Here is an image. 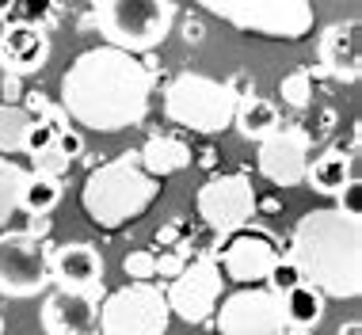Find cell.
Wrapping results in <instances>:
<instances>
[{
  "mask_svg": "<svg viewBox=\"0 0 362 335\" xmlns=\"http://www.w3.org/2000/svg\"><path fill=\"white\" fill-rule=\"evenodd\" d=\"M256 191H252L248 175H214L199 187V194H194V210H199V218L210 225L218 236H233L240 233L244 225L256 218Z\"/></svg>",
  "mask_w": 362,
  "mask_h": 335,
  "instance_id": "30bf717a",
  "label": "cell"
},
{
  "mask_svg": "<svg viewBox=\"0 0 362 335\" xmlns=\"http://www.w3.org/2000/svg\"><path fill=\"white\" fill-rule=\"evenodd\" d=\"M233 126L240 130L244 141H267L275 130H282V114L279 107L271 100H263V95L248 92L237 100V111H233Z\"/></svg>",
  "mask_w": 362,
  "mask_h": 335,
  "instance_id": "ffe728a7",
  "label": "cell"
},
{
  "mask_svg": "<svg viewBox=\"0 0 362 335\" xmlns=\"http://www.w3.org/2000/svg\"><path fill=\"white\" fill-rule=\"evenodd\" d=\"M279 95H282V103L293 107V111L313 107V69H293L290 76H282V81H279Z\"/></svg>",
  "mask_w": 362,
  "mask_h": 335,
  "instance_id": "484cf974",
  "label": "cell"
},
{
  "mask_svg": "<svg viewBox=\"0 0 362 335\" xmlns=\"http://www.w3.org/2000/svg\"><path fill=\"white\" fill-rule=\"evenodd\" d=\"M57 141V134L50 130V126H42V122H31V130H27V145H23V153H42V149H50V145Z\"/></svg>",
  "mask_w": 362,
  "mask_h": 335,
  "instance_id": "4dcf8cb0",
  "label": "cell"
},
{
  "mask_svg": "<svg viewBox=\"0 0 362 335\" xmlns=\"http://www.w3.org/2000/svg\"><path fill=\"white\" fill-rule=\"evenodd\" d=\"M290 263L301 282L317 286L325 298L355 301L362 293V218L339 210H309L293 225Z\"/></svg>",
  "mask_w": 362,
  "mask_h": 335,
  "instance_id": "7a4b0ae2",
  "label": "cell"
},
{
  "mask_svg": "<svg viewBox=\"0 0 362 335\" xmlns=\"http://www.w3.org/2000/svg\"><path fill=\"white\" fill-rule=\"evenodd\" d=\"M202 35L206 31H202L199 19H187V23H183V38H187V42H202Z\"/></svg>",
  "mask_w": 362,
  "mask_h": 335,
  "instance_id": "d590c367",
  "label": "cell"
},
{
  "mask_svg": "<svg viewBox=\"0 0 362 335\" xmlns=\"http://www.w3.org/2000/svg\"><path fill=\"white\" fill-rule=\"evenodd\" d=\"M31 122H35V118L27 114L19 103H0V156L23 153Z\"/></svg>",
  "mask_w": 362,
  "mask_h": 335,
  "instance_id": "603a6c76",
  "label": "cell"
},
{
  "mask_svg": "<svg viewBox=\"0 0 362 335\" xmlns=\"http://www.w3.org/2000/svg\"><path fill=\"white\" fill-rule=\"evenodd\" d=\"M244 35L298 42L313 31V0H194Z\"/></svg>",
  "mask_w": 362,
  "mask_h": 335,
  "instance_id": "8992f818",
  "label": "cell"
},
{
  "mask_svg": "<svg viewBox=\"0 0 362 335\" xmlns=\"http://www.w3.org/2000/svg\"><path fill=\"white\" fill-rule=\"evenodd\" d=\"M336 199H339V206H336L339 213H347V218H362V183H358V180L347 183L344 191L336 194Z\"/></svg>",
  "mask_w": 362,
  "mask_h": 335,
  "instance_id": "f546056e",
  "label": "cell"
},
{
  "mask_svg": "<svg viewBox=\"0 0 362 335\" xmlns=\"http://www.w3.org/2000/svg\"><path fill=\"white\" fill-rule=\"evenodd\" d=\"M50 286V244L19 233H0V293L35 298Z\"/></svg>",
  "mask_w": 362,
  "mask_h": 335,
  "instance_id": "ba28073f",
  "label": "cell"
},
{
  "mask_svg": "<svg viewBox=\"0 0 362 335\" xmlns=\"http://www.w3.org/2000/svg\"><path fill=\"white\" fill-rule=\"evenodd\" d=\"M62 202V180H50V175H27L23 194H19V210H27L31 218H46L54 206Z\"/></svg>",
  "mask_w": 362,
  "mask_h": 335,
  "instance_id": "7402d4cb",
  "label": "cell"
},
{
  "mask_svg": "<svg viewBox=\"0 0 362 335\" xmlns=\"http://www.w3.org/2000/svg\"><path fill=\"white\" fill-rule=\"evenodd\" d=\"M0 335H4V317H0Z\"/></svg>",
  "mask_w": 362,
  "mask_h": 335,
  "instance_id": "b9f144b4",
  "label": "cell"
},
{
  "mask_svg": "<svg viewBox=\"0 0 362 335\" xmlns=\"http://www.w3.org/2000/svg\"><path fill=\"white\" fill-rule=\"evenodd\" d=\"M320 73L336 76L344 84H355L362 73V23L358 19H336L317 38Z\"/></svg>",
  "mask_w": 362,
  "mask_h": 335,
  "instance_id": "9a60e30c",
  "label": "cell"
},
{
  "mask_svg": "<svg viewBox=\"0 0 362 335\" xmlns=\"http://www.w3.org/2000/svg\"><path fill=\"white\" fill-rule=\"evenodd\" d=\"M103 274H107V267H103V255L95 244L69 240V244L50 248V282H57V290L88 293V298L100 301L107 293Z\"/></svg>",
  "mask_w": 362,
  "mask_h": 335,
  "instance_id": "4fadbf2b",
  "label": "cell"
},
{
  "mask_svg": "<svg viewBox=\"0 0 362 335\" xmlns=\"http://www.w3.org/2000/svg\"><path fill=\"white\" fill-rule=\"evenodd\" d=\"M237 100L240 95L229 81H214L206 73H180L164 88V114L191 134H221L233 126Z\"/></svg>",
  "mask_w": 362,
  "mask_h": 335,
  "instance_id": "277c9868",
  "label": "cell"
},
{
  "mask_svg": "<svg viewBox=\"0 0 362 335\" xmlns=\"http://www.w3.org/2000/svg\"><path fill=\"white\" fill-rule=\"evenodd\" d=\"M160 199V180H153L138 160V149H126L95 164L81 187V206L100 229H122L141 218Z\"/></svg>",
  "mask_w": 362,
  "mask_h": 335,
  "instance_id": "3957f363",
  "label": "cell"
},
{
  "mask_svg": "<svg viewBox=\"0 0 362 335\" xmlns=\"http://www.w3.org/2000/svg\"><path fill=\"white\" fill-rule=\"evenodd\" d=\"M282 335H313V331H301V328H286Z\"/></svg>",
  "mask_w": 362,
  "mask_h": 335,
  "instance_id": "60d3db41",
  "label": "cell"
},
{
  "mask_svg": "<svg viewBox=\"0 0 362 335\" xmlns=\"http://www.w3.org/2000/svg\"><path fill=\"white\" fill-rule=\"evenodd\" d=\"M355 180H358L355 153H344L339 145L325 149L317 160H309V168H305V183L317 194H325V199H336V194L344 191L347 183H355Z\"/></svg>",
  "mask_w": 362,
  "mask_h": 335,
  "instance_id": "ac0fdd59",
  "label": "cell"
},
{
  "mask_svg": "<svg viewBox=\"0 0 362 335\" xmlns=\"http://www.w3.org/2000/svg\"><path fill=\"white\" fill-rule=\"evenodd\" d=\"M183 267H187V259H183L180 252H164V255H156V274H164V278H175Z\"/></svg>",
  "mask_w": 362,
  "mask_h": 335,
  "instance_id": "d6a6232c",
  "label": "cell"
},
{
  "mask_svg": "<svg viewBox=\"0 0 362 335\" xmlns=\"http://www.w3.org/2000/svg\"><path fill=\"white\" fill-rule=\"evenodd\" d=\"M279 309H282V320L286 328H301V331H313L320 320H325V293L309 282H298L293 290L279 293Z\"/></svg>",
  "mask_w": 362,
  "mask_h": 335,
  "instance_id": "44dd1931",
  "label": "cell"
},
{
  "mask_svg": "<svg viewBox=\"0 0 362 335\" xmlns=\"http://www.w3.org/2000/svg\"><path fill=\"white\" fill-rule=\"evenodd\" d=\"M221 263L218 255L206 252L199 259H191L187 267L172 278V286L164 290V301H168V312L187 324H206L214 317L221 301Z\"/></svg>",
  "mask_w": 362,
  "mask_h": 335,
  "instance_id": "9c48e42d",
  "label": "cell"
},
{
  "mask_svg": "<svg viewBox=\"0 0 362 335\" xmlns=\"http://www.w3.org/2000/svg\"><path fill=\"white\" fill-rule=\"evenodd\" d=\"M191 156H194L191 145L183 137H172V134H153L138 149V160L153 180H164V175H175L183 168H191Z\"/></svg>",
  "mask_w": 362,
  "mask_h": 335,
  "instance_id": "d6986e66",
  "label": "cell"
},
{
  "mask_svg": "<svg viewBox=\"0 0 362 335\" xmlns=\"http://www.w3.org/2000/svg\"><path fill=\"white\" fill-rule=\"evenodd\" d=\"M12 16V0H0V19H8Z\"/></svg>",
  "mask_w": 362,
  "mask_h": 335,
  "instance_id": "ab89813d",
  "label": "cell"
},
{
  "mask_svg": "<svg viewBox=\"0 0 362 335\" xmlns=\"http://www.w3.org/2000/svg\"><path fill=\"white\" fill-rule=\"evenodd\" d=\"M42 331L46 335H100V301L88 293L54 290L42 301Z\"/></svg>",
  "mask_w": 362,
  "mask_h": 335,
  "instance_id": "2e32d148",
  "label": "cell"
},
{
  "mask_svg": "<svg viewBox=\"0 0 362 335\" xmlns=\"http://www.w3.org/2000/svg\"><path fill=\"white\" fill-rule=\"evenodd\" d=\"M298 282H301V274H298V267L290 263V255H279L275 267L267 271V278H263V286H267L271 293H286V290H293Z\"/></svg>",
  "mask_w": 362,
  "mask_h": 335,
  "instance_id": "4316f807",
  "label": "cell"
},
{
  "mask_svg": "<svg viewBox=\"0 0 362 335\" xmlns=\"http://www.w3.org/2000/svg\"><path fill=\"white\" fill-rule=\"evenodd\" d=\"M31 160H35V175H50V180H62V175L73 168V160H69L62 149H57V145H50V149H42V153H35Z\"/></svg>",
  "mask_w": 362,
  "mask_h": 335,
  "instance_id": "83f0119b",
  "label": "cell"
},
{
  "mask_svg": "<svg viewBox=\"0 0 362 335\" xmlns=\"http://www.w3.org/2000/svg\"><path fill=\"white\" fill-rule=\"evenodd\" d=\"M27 168H19L16 160L0 156V229L19 213V194H23V183H27Z\"/></svg>",
  "mask_w": 362,
  "mask_h": 335,
  "instance_id": "cb8c5ba5",
  "label": "cell"
},
{
  "mask_svg": "<svg viewBox=\"0 0 362 335\" xmlns=\"http://www.w3.org/2000/svg\"><path fill=\"white\" fill-rule=\"evenodd\" d=\"M339 335H362V324L358 320H347L344 328H339Z\"/></svg>",
  "mask_w": 362,
  "mask_h": 335,
  "instance_id": "f35d334b",
  "label": "cell"
},
{
  "mask_svg": "<svg viewBox=\"0 0 362 335\" xmlns=\"http://www.w3.org/2000/svg\"><path fill=\"white\" fill-rule=\"evenodd\" d=\"M12 23H27L50 35L62 23V0H12Z\"/></svg>",
  "mask_w": 362,
  "mask_h": 335,
  "instance_id": "d4e9b609",
  "label": "cell"
},
{
  "mask_svg": "<svg viewBox=\"0 0 362 335\" xmlns=\"http://www.w3.org/2000/svg\"><path fill=\"white\" fill-rule=\"evenodd\" d=\"M172 324L164 290L153 282H126L122 290L103 293L100 335H164Z\"/></svg>",
  "mask_w": 362,
  "mask_h": 335,
  "instance_id": "52a82bcc",
  "label": "cell"
},
{
  "mask_svg": "<svg viewBox=\"0 0 362 335\" xmlns=\"http://www.w3.org/2000/svg\"><path fill=\"white\" fill-rule=\"evenodd\" d=\"M199 164H202V168H214V164H218V153H214V149H202V153H199Z\"/></svg>",
  "mask_w": 362,
  "mask_h": 335,
  "instance_id": "74e56055",
  "label": "cell"
},
{
  "mask_svg": "<svg viewBox=\"0 0 362 335\" xmlns=\"http://www.w3.org/2000/svg\"><path fill=\"white\" fill-rule=\"evenodd\" d=\"M309 149H313V134L305 126H290L282 122V130H275L267 141H259V175L275 187H298L305 183V168H309Z\"/></svg>",
  "mask_w": 362,
  "mask_h": 335,
  "instance_id": "7c38bea8",
  "label": "cell"
},
{
  "mask_svg": "<svg viewBox=\"0 0 362 335\" xmlns=\"http://www.w3.org/2000/svg\"><path fill=\"white\" fill-rule=\"evenodd\" d=\"M218 312V335H282L286 320L279 309V293L267 286H244L229 293Z\"/></svg>",
  "mask_w": 362,
  "mask_h": 335,
  "instance_id": "8fae6325",
  "label": "cell"
},
{
  "mask_svg": "<svg viewBox=\"0 0 362 335\" xmlns=\"http://www.w3.org/2000/svg\"><path fill=\"white\" fill-rule=\"evenodd\" d=\"M50 35L38 31L27 23H12L4 19V31H0V69L12 76H31L50 61Z\"/></svg>",
  "mask_w": 362,
  "mask_h": 335,
  "instance_id": "e0dca14e",
  "label": "cell"
},
{
  "mask_svg": "<svg viewBox=\"0 0 362 335\" xmlns=\"http://www.w3.org/2000/svg\"><path fill=\"white\" fill-rule=\"evenodd\" d=\"M0 95H4V103H19L23 100V76L0 73Z\"/></svg>",
  "mask_w": 362,
  "mask_h": 335,
  "instance_id": "836d02e7",
  "label": "cell"
},
{
  "mask_svg": "<svg viewBox=\"0 0 362 335\" xmlns=\"http://www.w3.org/2000/svg\"><path fill=\"white\" fill-rule=\"evenodd\" d=\"M57 149H62L65 156H69V160H81V156H84V137L81 134H76L73 130V126H69V130H65V134H57Z\"/></svg>",
  "mask_w": 362,
  "mask_h": 335,
  "instance_id": "1f68e13d",
  "label": "cell"
},
{
  "mask_svg": "<svg viewBox=\"0 0 362 335\" xmlns=\"http://www.w3.org/2000/svg\"><path fill=\"white\" fill-rule=\"evenodd\" d=\"M180 240V225H164L160 233H156V244H175Z\"/></svg>",
  "mask_w": 362,
  "mask_h": 335,
  "instance_id": "8d00e7d4",
  "label": "cell"
},
{
  "mask_svg": "<svg viewBox=\"0 0 362 335\" xmlns=\"http://www.w3.org/2000/svg\"><path fill=\"white\" fill-rule=\"evenodd\" d=\"M172 0H95V27L107 46L126 54H153L172 35Z\"/></svg>",
  "mask_w": 362,
  "mask_h": 335,
  "instance_id": "5b68a950",
  "label": "cell"
},
{
  "mask_svg": "<svg viewBox=\"0 0 362 335\" xmlns=\"http://www.w3.org/2000/svg\"><path fill=\"white\" fill-rule=\"evenodd\" d=\"M122 271H126V278H134V282L156 278V252H149V248L130 252V255L122 259Z\"/></svg>",
  "mask_w": 362,
  "mask_h": 335,
  "instance_id": "f1b7e54d",
  "label": "cell"
},
{
  "mask_svg": "<svg viewBox=\"0 0 362 335\" xmlns=\"http://www.w3.org/2000/svg\"><path fill=\"white\" fill-rule=\"evenodd\" d=\"M156 73L115 46L84 50L62 76V107L69 122L95 134H119L145 122Z\"/></svg>",
  "mask_w": 362,
  "mask_h": 335,
  "instance_id": "6da1fadb",
  "label": "cell"
},
{
  "mask_svg": "<svg viewBox=\"0 0 362 335\" xmlns=\"http://www.w3.org/2000/svg\"><path fill=\"white\" fill-rule=\"evenodd\" d=\"M23 233L35 236V240H46V236H50V218H31V225H27Z\"/></svg>",
  "mask_w": 362,
  "mask_h": 335,
  "instance_id": "e575fe53",
  "label": "cell"
},
{
  "mask_svg": "<svg viewBox=\"0 0 362 335\" xmlns=\"http://www.w3.org/2000/svg\"><path fill=\"white\" fill-rule=\"evenodd\" d=\"M279 248H275V240L271 236H263V233H233L229 236V244H225V252H221V271H225V278H233V282H240V286H259L263 278H267V271L275 267V259H279Z\"/></svg>",
  "mask_w": 362,
  "mask_h": 335,
  "instance_id": "5bb4252c",
  "label": "cell"
}]
</instances>
